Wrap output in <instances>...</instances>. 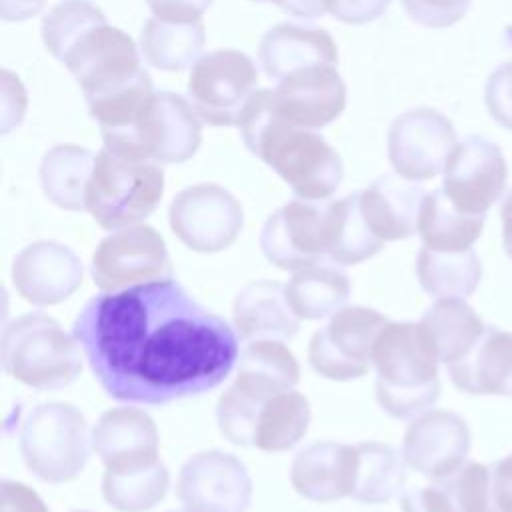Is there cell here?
<instances>
[{
	"label": "cell",
	"instance_id": "cell-1",
	"mask_svg": "<svg viewBox=\"0 0 512 512\" xmlns=\"http://www.w3.org/2000/svg\"><path fill=\"white\" fill-rule=\"evenodd\" d=\"M102 390L162 406L220 386L238 360V334L174 278L92 296L72 324Z\"/></svg>",
	"mask_w": 512,
	"mask_h": 512
},
{
	"label": "cell",
	"instance_id": "cell-2",
	"mask_svg": "<svg viewBox=\"0 0 512 512\" xmlns=\"http://www.w3.org/2000/svg\"><path fill=\"white\" fill-rule=\"evenodd\" d=\"M60 62L76 78L100 132L126 126L154 92L138 46L106 16L90 24Z\"/></svg>",
	"mask_w": 512,
	"mask_h": 512
},
{
	"label": "cell",
	"instance_id": "cell-3",
	"mask_svg": "<svg viewBox=\"0 0 512 512\" xmlns=\"http://www.w3.org/2000/svg\"><path fill=\"white\" fill-rule=\"evenodd\" d=\"M240 136L256 158L270 166L298 198L326 200L344 176L340 154L322 134L286 122L272 102V90H256L238 118Z\"/></svg>",
	"mask_w": 512,
	"mask_h": 512
},
{
	"label": "cell",
	"instance_id": "cell-4",
	"mask_svg": "<svg viewBox=\"0 0 512 512\" xmlns=\"http://www.w3.org/2000/svg\"><path fill=\"white\" fill-rule=\"evenodd\" d=\"M372 364L376 366V400L392 418H414L438 400V360L420 324L388 320L376 338Z\"/></svg>",
	"mask_w": 512,
	"mask_h": 512
},
{
	"label": "cell",
	"instance_id": "cell-5",
	"mask_svg": "<svg viewBox=\"0 0 512 512\" xmlns=\"http://www.w3.org/2000/svg\"><path fill=\"white\" fill-rule=\"evenodd\" d=\"M104 148L124 158L182 164L202 142V124L190 100L182 94L152 92L138 114L120 128L102 130Z\"/></svg>",
	"mask_w": 512,
	"mask_h": 512
},
{
	"label": "cell",
	"instance_id": "cell-6",
	"mask_svg": "<svg viewBox=\"0 0 512 512\" xmlns=\"http://www.w3.org/2000/svg\"><path fill=\"white\" fill-rule=\"evenodd\" d=\"M0 362L8 376L38 390L64 388L82 372L78 340L44 312L22 314L4 326Z\"/></svg>",
	"mask_w": 512,
	"mask_h": 512
},
{
	"label": "cell",
	"instance_id": "cell-7",
	"mask_svg": "<svg viewBox=\"0 0 512 512\" xmlns=\"http://www.w3.org/2000/svg\"><path fill=\"white\" fill-rule=\"evenodd\" d=\"M164 194L158 162L124 158L108 148L96 154L86 210L104 230H122L148 218Z\"/></svg>",
	"mask_w": 512,
	"mask_h": 512
},
{
	"label": "cell",
	"instance_id": "cell-8",
	"mask_svg": "<svg viewBox=\"0 0 512 512\" xmlns=\"http://www.w3.org/2000/svg\"><path fill=\"white\" fill-rule=\"evenodd\" d=\"M92 446L88 422L72 404H38L22 422L20 454L38 480L58 484L76 478L84 470Z\"/></svg>",
	"mask_w": 512,
	"mask_h": 512
},
{
	"label": "cell",
	"instance_id": "cell-9",
	"mask_svg": "<svg viewBox=\"0 0 512 512\" xmlns=\"http://www.w3.org/2000/svg\"><path fill=\"white\" fill-rule=\"evenodd\" d=\"M332 236V200L296 198L268 216L260 232V248L274 266L298 272L330 262Z\"/></svg>",
	"mask_w": 512,
	"mask_h": 512
},
{
	"label": "cell",
	"instance_id": "cell-10",
	"mask_svg": "<svg viewBox=\"0 0 512 512\" xmlns=\"http://www.w3.org/2000/svg\"><path fill=\"white\" fill-rule=\"evenodd\" d=\"M256 86L258 70L252 58L234 48H220L196 60L186 94L202 122L234 126Z\"/></svg>",
	"mask_w": 512,
	"mask_h": 512
},
{
	"label": "cell",
	"instance_id": "cell-11",
	"mask_svg": "<svg viewBox=\"0 0 512 512\" xmlns=\"http://www.w3.org/2000/svg\"><path fill=\"white\" fill-rule=\"evenodd\" d=\"M388 318L374 308L346 306L310 338L308 360L316 374L328 380H354L372 366V352Z\"/></svg>",
	"mask_w": 512,
	"mask_h": 512
},
{
	"label": "cell",
	"instance_id": "cell-12",
	"mask_svg": "<svg viewBox=\"0 0 512 512\" xmlns=\"http://www.w3.org/2000/svg\"><path fill=\"white\" fill-rule=\"evenodd\" d=\"M90 276L102 292L172 278V262L162 234L148 224L112 232L92 254Z\"/></svg>",
	"mask_w": 512,
	"mask_h": 512
},
{
	"label": "cell",
	"instance_id": "cell-13",
	"mask_svg": "<svg viewBox=\"0 0 512 512\" xmlns=\"http://www.w3.org/2000/svg\"><path fill=\"white\" fill-rule=\"evenodd\" d=\"M168 222L178 240L194 252L214 254L228 248L244 226V212L236 196L218 184H194L180 190Z\"/></svg>",
	"mask_w": 512,
	"mask_h": 512
},
{
	"label": "cell",
	"instance_id": "cell-14",
	"mask_svg": "<svg viewBox=\"0 0 512 512\" xmlns=\"http://www.w3.org/2000/svg\"><path fill=\"white\" fill-rule=\"evenodd\" d=\"M508 166L500 146L480 134L456 142L444 166L442 190L466 214L486 216L506 190Z\"/></svg>",
	"mask_w": 512,
	"mask_h": 512
},
{
	"label": "cell",
	"instance_id": "cell-15",
	"mask_svg": "<svg viewBox=\"0 0 512 512\" xmlns=\"http://www.w3.org/2000/svg\"><path fill=\"white\" fill-rule=\"evenodd\" d=\"M456 142L454 124L442 112L412 108L388 128V160L396 174L408 180H430L444 172Z\"/></svg>",
	"mask_w": 512,
	"mask_h": 512
},
{
	"label": "cell",
	"instance_id": "cell-16",
	"mask_svg": "<svg viewBox=\"0 0 512 512\" xmlns=\"http://www.w3.org/2000/svg\"><path fill=\"white\" fill-rule=\"evenodd\" d=\"M176 494L184 512H246L252 480L234 454L204 450L180 468Z\"/></svg>",
	"mask_w": 512,
	"mask_h": 512
},
{
	"label": "cell",
	"instance_id": "cell-17",
	"mask_svg": "<svg viewBox=\"0 0 512 512\" xmlns=\"http://www.w3.org/2000/svg\"><path fill=\"white\" fill-rule=\"evenodd\" d=\"M272 102L292 126L318 130L344 112L346 84L334 64H312L278 80Z\"/></svg>",
	"mask_w": 512,
	"mask_h": 512
},
{
	"label": "cell",
	"instance_id": "cell-18",
	"mask_svg": "<svg viewBox=\"0 0 512 512\" xmlns=\"http://www.w3.org/2000/svg\"><path fill=\"white\" fill-rule=\"evenodd\" d=\"M470 444L472 434L460 414L426 410L408 426L402 456L412 470L432 480H442L466 462Z\"/></svg>",
	"mask_w": 512,
	"mask_h": 512
},
{
	"label": "cell",
	"instance_id": "cell-19",
	"mask_svg": "<svg viewBox=\"0 0 512 512\" xmlns=\"http://www.w3.org/2000/svg\"><path fill=\"white\" fill-rule=\"evenodd\" d=\"M82 262L64 244L38 240L12 262V284L30 304L50 306L70 298L82 284Z\"/></svg>",
	"mask_w": 512,
	"mask_h": 512
},
{
	"label": "cell",
	"instance_id": "cell-20",
	"mask_svg": "<svg viewBox=\"0 0 512 512\" xmlns=\"http://www.w3.org/2000/svg\"><path fill=\"white\" fill-rule=\"evenodd\" d=\"M92 440L106 470L146 468L160 460L156 424L140 408L118 406L102 412Z\"/></svg>",
	"mask_w": 512,
	"mask_h": 512
},
{
	"label": "cell",
	"instance_id": "cell-21",
	"mask_svg": "<svg viewBox=\"0 0 512 512\" xmlns=\"http://www.w3.org/2000/svg\"><path fill=\"white\" fill-rule=\"evenodd\" d=\"M356 446L342 442H312L292 460L294 490L314 502H334L352 494L356 478Z\"/></svg>",
	"mask_w": 512,
	"mask_h": 512
},
{
	"label": "cell",
	"instance_id": "cell-22",
	"mask_svg": "<svg viewBox=\"0 0 512 512\" xmlns=\"http://www.w3.org/2000/svg\"><path fill=\"white\" fill-rule=\"evenodd\" d=\"M426 190L400 174H382L360 190V210L370 230L386 240H404L418 232Z\"/></svg>",
	"mask_w": 512,
	"mask_h": 512
},
{
	"label": "cell",
	"instance_id": "cell-23",
	"mask_svg": "<svg viewBox=\"0 0 512 512\" xmlns=\"http://www.w3.org/2000/svg\"><path fill=\"white\" fill-rule=\"evenodd\" d=\"M452 384L474 396H512V332L492 324L472 350L446 366Z\"/></svg>",
	"mask_w": 512,
	"mask_h": 512
},
{
	"label": "cell",
	"instance_id": "cell-24",
	"mask_svg": "<svg viewBox=\"0 0 512 512\" xmlns=\"http://www.w3.org/2000/svg\"><path fill=\"white\" fill-rule=\"evenodd\" d=\"M234 328L242 342L286 340L300 328V318L292 310L286 286L276 280H254L246 284L234 300Z\"/></svg>",
	"mask_w": 512,
	"mask_h": 512
},
{
	"label": "cell",
	"instance_id": "cell-25",
	"mask_svg": "<svg viewBox=\"0 0 512 512\" xmlns=\"http://www.w3.org/2000/svg\"><path fill=\"white\" fill-rule=\"evenodd\" d=\"M258 60L264 74L282 80L296 68L312 64H338V48L328 30L282 22L260 40Z\"/></svg>",
	"mask_w": 512,
	"mask_h": 512
},
{
	"label": "cell",
	"instance_id": "cell-26",
	"mask_svg": "<svg viewBox=\"0 0 512 512\" xmlns=\"http://www.w3.org/2000/svg\"><path fill=\"white\" fill-rule=\"evenodd\" d=\"M300 380L296 356L280 340H252L240 354L234 388L254 400L292 390Z\"/></svg>",
	"mask_w": 512,
	"mask_h": 512
},
{
	"label": "cell",
	"instance_id": "cell-27",
	"mask_svg": "<svg viewBox=\"0 0 512 512\" xmlns=\"http://www.w3.org/2000/svg\"><path fill=\"white\" fill-rule=\"evenodd\" d=\"M418 324L436 360L446 366L464 358L486 330L484 320L464 298H438Z\"/></svg>",
	"mask_w": 512,
	"mask_h": 512
},
{
	"label": "cell",
	"instance_id": "cell-28",
	"mask_svg": "<svg viewBox=\"0 0 512 512\" xmlns=\"http://www.w3.org/2000/svg\"><path fill=\"white\" fill-rule=\"evenodd\" d=\"M94 162L96 154L76 144H58L50 148L38 168L46 198L64 210H86V192Z\"/></svg>",
	"mask_w": 512,
	"mask_h": 512
},
{
	"label": "cell",
	"instance_id": "cell-29",
	"mask_svg": "<svg viewBox=\"0 0 512 512\" xmlns=\"http://www.w3.org/2000/svg\"><path fill=\"white\" fill-rule=\"evenodd\" d=\"M206 42V28L200 22H168L148 18L140 32V52L144 60L166 72H182L196 64Z\"/></svg>",
	"mask_w": 512,
	"mask_h": 512
},
{
	"label": "cell",
	"instance_id": "cell-30",
	"mask_svg": "<svg viewBox=\"0 0 512 512\" xmlns=\"http://www.w3.org/2000/svg\"><path fill=\"white\" fill-rule=\"evenodd\" d=\"M486 216L466 214L458 210L442 188L426 194L420 216H418V236L422 246L444 252L470 250L480 238Z\"/></svg>",
	"mask_w": 512,
	"mask_h": 512
},
{
	"label": "cell",
	"instance_id": "cell-31",
	"mask_svg": "<svg viewBox=\"0 0 512 512\" xmlns=\"http://www.w3.org/2000/svg\"><path fill=\"white\" fill-rule=\"evenodd\" d=\"M312 418L304 394L288 390L262 402L254 416L252 446L264 452H284L296 446L308 432Z\"/></svg>",
	"mask_w": 512,
	"mask_h": 512
},
{
	"label": "cell",
	"instance_id": "cell-32",
	"mask_svg": "<svg viewBox=\"0 0 512 512\" xmlns=\"http://www.w3.org/2000/svg\"><path fill=\"white\" fill-rule=\"evenodd\" d=\"M416 276L422 290L434 298H466L482 280V264L474 248L444 252L422 246L416 256Z\"/></svg>",
	"mask_w": 512,
	"mask_h": 512
},
{
	"label": "cell",
	"instance_id": "cell-33",
	"mask_svg": "<svg viewBox=\"0 0 512 512\" xmlns=\"http://www.w3.org/2000/svg\"><path fill=\"white\" fill-rule=\"evenodd\" d=\"M286 296L300 320H320L346 304L350 280L338 266L320 262L298 270L286 284Z\"/></svg>",
	"mask_w": 512,
	"mask_h": 512
},
{
	"label": "cell",
	"instance_id": "cell-34",
	"mask_svg": "<svg viewBox=\"0 0 512 512\" xmlns=\"http://www.w3.org/2000/svg\"><path fill=\"white\" fill-rule=\"evenodd\" d=\"M356 452V478L350 496L366 504H384L398 496L406 482L404 456L382 442H360Z\"/></svg>",
	"mask_w": 512,
	"mask_h": 512
},
{
	"label": "cell",
	"instance_id": "cell-35",
	"mask_svg": "<svg viewBox=\"0 0 512 512\" xmlns=\"http://www.w3.org/2000/svg\"><path fill=\"white\" fill-rule=\"evenodd\" d=\"M168 484V468L158 460L146 468L106 470L102 478V494L118 512H146L166 496Z\"/></svg>",
	"mask_w": 512,
	"mask_h": 512
},
{
	"label": "cell",
	"instance_id": "cell-36",
	"mask_svg": "<svg viewBox=\"0 0 512 512\" xmlns=\"http://www.w3.org/2000/svg\"><path fill=\"white\" fill-rule=\"evenodd\" d=\"M334 206V236L330 248L332 264H360L384 248V240L378 238L366 224L360 210V192H352L344 198L332 200Z\"/></svg>",
	"mask_w": 512,
	"mask_h": 512
},
{
	"label": "cell",
	"instance_id": "cell-37",
	"mask_svg": "<svg viewBox=\"0 0 512 512\" xmlns=\"http://www.w3.org/2000/svg\"><path fill=\"white\" fill-rule=\"evenodd\" d=\"M100 18L104 12L88 0H60L42 16L44 46L56 60H62L68 46Z\"/></svg>",
	"mask_w": 512,
	"mask_h": 512
},
{
	"label": "cell",
	"instance_id": "cell-38",
	"mask_svg": "<svg viewBox=\"0 0 512 512\" xmlns=\"http://www.w3.org/2000/svg\"><path fill=\"white\" fill-rule=\"evenodd\" d=\"M458 512H494L490 466L464 462L454 474L438 480Z\"/></svg>",
	"mask_w": 512,
	"mask_h": 512
},
{
	"label": "cell",
	"instance_id": "cell-39",
	"mask_svg": "<svg viewBox=\"0 0 512 512\" xmlns=\"http://www.w3.org/2000/svg\"><path fill=\"white\" fill-rule=\"evenodd\" d=\"M404 12L420 26L448 28L470 8L472 0H400Z\"/></svg>",
	"mask_w": 512,
	"mask_h": 512
},
{
	"label": "cell",
	"instance_id": "cell-40",
	"mask_svg": "<svg viewBox=\"0 0 512 512\" xmlns=\"http://www.w3.org/2000/svg\"><path fill=\"white\" fill-rule=\"evenodd\" d=\"M484 102L490 116L504 128L512 130V60L500 64L488 78Z\"/></svg>",
	"mask_w": 512,
	"mask_h": 512
},
{
	"label": "cell",
	"instance_id": "cell-41",
	"mask_svg": "<svg viewBox=\"0 0 512 512\" xmlns=\"http://www.w3.org/2000/svg\"><path fill=\"white\" fill-rule=\"evenodd\" d=\"M392 0H324L326 12L344 24H368L380 18Z\"/></svg>",
	"mask_w": 512,
	"mask_h": 512
},
{
	"label": "cell",
	"instance_id": "cell-42",
	"mask_svg": "<svg viewBox=\"0 0 512 512\" xmlns=\"http://www.w3.org/2000/svg\"><path fill=\"white\" fill-rule=\"evenodd\" d=\"M402 512H458L450 496L438 486H420L400 496Z\"/></svg>",
	"mask_w": 512,
	"mask_h": 512
},
{
	"label": "cell",
	"instance_id": "cell-43",
	"mask_svg": "<svg viewBox=\"0 0 512 512\" xmlns=\"http://www.w3.org/2000/svg\"><path fill=\"white\" fill-rule=\"evenodd\" d=\"M214 0H146L152 14L168 22H200Z\"/></svg>",
	"mask_w": 512,
	"mask_h": 512
},
{
	"label": "cell",
	"instance_id": "cell-44",
	"mask_svg": "<svg viewBox=\"0 0 512 512\" xmlns=\"http://www.w3.org/2000/svg\"><path fill=\"white\" fill-rule=\"evenodd\" d=\"M2 504L0 512H50L44 500L26 484L14 480L0 482Z\"/></svg>",
	"mask_w": 512,
	"mask_h": 512
},
{
	"label": "cell",
	"instance_id": "cell-45",
	"mask_svg": "<svg viewBox=\"0 0 512 512\" xmlns=\"http://www.w3.org/2000/svg\"><path fill=\"white\" fill-rule=\"evenodd\" d=\"M494 512H512V454L490 464Z\"/></svg>",
	"mask_w": 512,
	"mask_h": 512
},
{
	"label": "cell",
	"instance_id": "cell-46",
	"mask_svg": "<svg viewBox=\"0 0 512 512\" xmlns=\"http://www.w3.org/2000/svg\"><path fill=\"white\" fill-rule=\"evenodd\" d=\"M254 2H272L282 12L302 18V20H314L324 16L326 6L324 0H254Z\"/></svg>",
	"mask_w": 512,
	"mask_h": 512
},
{
	"label": "cell",
	"instance_id": "cell-47",
	"mask_svg": "<svg viewBox=\"0 0 512 512\" xmlns=\"http://www.w3.org/2000/svg\"><path fill=\"white\" fill-rule=\"evenodd\" d=\"M46 0H0V18L6 22H22L36 16Z\"/></svg>",
	"mask_w": 512,
	"mask_h": 512
},
{
	"label": "cell",
	"instance_id": "cell-48",
	"mask_svg": "<svg viewBox=\"0 0 512 512\" xmlns=\"http://www.w3.org/2000/svg\"><path fill=\"white\" fill-rule=\"evenodd\" d=\"M500 222H502V246L506 256L512 260V188L506 192L500 204Z\"/></svg>",
	"mask_w": 512,
	"mask_h": 512
},
{
	"label": "cell",
	"instance_id": "cell-49",
	"mask_svg": "<svg viewBox=\"0 0 512 512\" xmlns=\"http://www.w3.org/2000/svg\"><path fill=\"white\" fill-rule=\"evenodd\" d=\"M72 512H88V510H72Z\"/></svg>",
	"mask_w": 512,
	"mask_h": 512
},
{
	"label": "cell",
	"instance_id": "cell-50",
	"mask_svg": "<svg viewBox=\"0 0 512 512\" xmlns=\"http://www.w3.org/2000/svg\"><path fill=\"white\" fill-rule=\"evenodd\" d=\"M168 512H178V510H168Z\"/></svg>",
	"mask_w": 512,
	"mask_h": 512
}]
</instances>
